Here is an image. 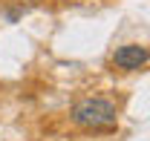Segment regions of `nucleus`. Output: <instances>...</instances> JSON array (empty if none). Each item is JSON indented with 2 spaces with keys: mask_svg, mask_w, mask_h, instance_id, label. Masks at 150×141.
Returning <instances> with one entry per match:
<instances>
[{
  "mask_svg": "<svg viewBox=\"0 0 150 141\" xmlns=\"http://www.w3.org/2000/svg\"><path fill=\"white\" fill-rule=\"evenodd\" d=\"M72 121L87 130H101L115 124V104L107 98H84L72 106Z\"/></svg>",
  "mask_w": 150,
  "mask_h": 141,
  "instance_id": "1",
  "label": "nucleus"
},
{
  "mask_svg": "<svg viewBox=\"0 0 150 141\" xmlns=\"http://www.w3.org/2000/svg\"><path fill=\"white\" fill-rule=\"evenodd\" d=\"M147 46H142V43H127V46H118L115 55H112V63L118 66V69H142L144 63H147Z\"/></svg>",
  "mask_w": 150,
  "mask_h": 141,
  "instance_id": "2",
  "label": "nucleus"
},
{
  "mask_svg": "<svg viewBox=\"0 0 150 141\" xmlns=\"http://www.w3.org/2000/svg\"><path fill=\"white\" fill-rule=\"evenodd\" d=\"M26 3H40V0H26Z\"/></svg>",
  "mask_w": 150,
  "mask_h": 141,
  "instance_id": "3",
  "label": "nucleus"
}]
</instances>
